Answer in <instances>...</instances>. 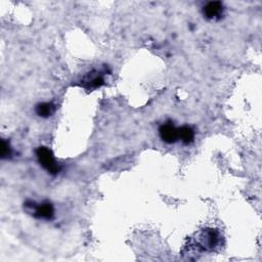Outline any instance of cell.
I'll use <instances>...</instances> for the list:
<instances>
[{"label": "cell", "instance_id": "5", "mask_svg": "<svg viewBox=\"0 0 262 262\" xmlns=\"http://www.w3.org/2000/svg\"><path fill=\"white\" fill-rule=\"evenodd\" d=\"M224 5L219 1L209 2L203 8V14L208 20L219 19L224 14Z\"/></svg>", "mask_w": 262, "mask_h": 262}, {"label": "cell", "instance_id": "1", "mask_svg": "<svg viewBox=\"0 0 262 262\" xmlns=\"http://www.w3.org/2000/svg\"><path fill=\"white\" fill-rule=\"evenodd\" d=\"M24 205L26 211L32 214L35 218L45 220L54 218L55 209L49 202H42L40 204H36L35 202H26Z\"/></svg>", "mask_w": 262, "mask_h": 262}, {"label": "cell", "instance_id": "7", "mask_svg": "<svg viewBox=\"0 0 262 262\" xmlns=\"http://www.w3.org/2000/svg\"><path fill=\"white\" fill-rule=\"evenodd\" d=\"M56 110H57L56 104H54L52 102L38 103L35 108L36 114L39 117H42V118H48V117L52 116L55 114Z\"/></svg>", "mask_w": 262, "mask_h": 262}, {"label": "cell", "instance_id": "9", "mask_svg": "<svg viewBox=\"0 0 262 262\" xmlns=\"http://www.w3.org/2000/svg\"><path fill=\"white\" fill-rule=\"evenodd\" d=\"M10 156H11V148L9 146V143L3 139L1 142V158L2 159L10 158Z\"/></svg>", "mask_w": 262, "mask_h": 262}, {"label": "cell", "instance_id": "2", "mask_svg": "<svg viewBox=\"0 0 262 262\" xmlns=\"http://www.w3.org/2000/svg\"><path fill=\"white\" fill-rule=\"evenodd\" d=\"M36 156L39 164H40L48 173L56 175L60 172L61 167L57 163L54 154H52V152L49 149L45 147L38 148L36 151Z\"/></svg>", "mask_w": 262, "mask_h": 262}, {"label": "cell", "instance_id": "4", "mask_svg": "<svg viewBox=\"0 0 262 262\" xmlns=\"http://www.w3.org/2000/svg\"><path fill=\"white\" fill-rule=\"evenodd\" d=\"M159 134L163 141L167 143H174L178 140V128L172 123H165L159 129Z\"/></svg>", "mask_w": 262, "mask_h": 262}, {"label": "cell", "instance_id": "3", "mask_svg": "<svg viewBox=\"0 0 262 262\" xmlns=\"http://www.w3.org/2000/svg\"><path fill=\"white\" fill-rule=\"evenodd\" d=\"M218 240H219V235L215 230L204 229L198 234V237L196 238V247L201 251L212 250V249L215 248L216 245L218 244Z\"/></svg>", "mask_w": 262, "mask_h": 262}, {"label": "cell", "instance_id": "6", "mask_svg": "<svg viewBox=\"0 0 262 262\" xmlns=\"http://www.w3.org/2000/svg\"><path fill=\"white\" fill-rule=\"evenodd\" d=\"M103 83V75L100 72H97L96 75H94V73H89L88 75H86L84 80L82 81L83 86L87 89H97L100 87Z\"/></svg>", "mask_w": 262, "mask_h": 262}, {"label": "cell", "instance_id": "8", "mask_svg": "<svg viewBox=\"0 0 262 262\" xmlns=\"http://www.w3.org/2000/svg\"><path fill=\"white\" fill-rule=\"evenodd\" d=\"M195 132L192 127L182 126L178 128V139H180L185 145H190L194 141Z\"/></svg>", "mask_w": 262, "mask_h": 262}]
</instances>
